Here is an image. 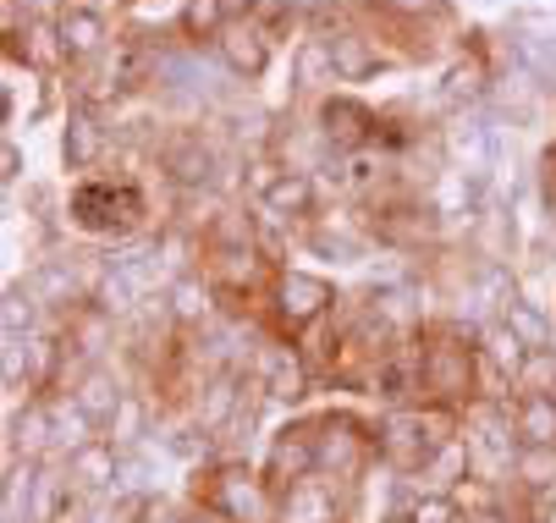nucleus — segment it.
Here are the masks:
<instances>
[{
  "label": "nucleus",
  "mask_w": 556,
  "mask_h": 523,
  "mask_svg": "<svg viewBox=\"0 0 556 523\" xmlns=\"http://www.w3.org/2000/svg\"><path fill=\"white\" fill-rule=\"evenodd\" d=\"M276 523H342V480L314 474L276 496Z\"/></svg>",
  "instance_id": "6e6552de"
},
{
  "label": "nucleus",
  "mask_w": 556,
  "mask_h": 523,
  "mask_svg": "<svg viewBox=\"0 0 556 523\" xmlns=\"http://www.w3.org/2000/svg\"><path fill=\"white\" fill-rule=\"evenodd\" d=\"M513 480L534 496L556 490V446H518L513 452Z\"/></svg>",
  "instance_id": "4be33fe9"
},
{
  "label": "nucleus",
  "mask_w": 556,
  "mask_h": 523,
  "mask_svg": "<svg viewBox=\"0 0 556 523\" xmlns=\"http://www.w3.org/2000/svg\"><path fill=\"white\" fill-rule=\"evenodd\" d=\"M326 44H331V66H337V78H342V84H364V78H375L380 55H375V44H369L364 34H331Z\"/></svg>",
  "instance_id": "6ab92c4d"
},
{
  "label": "nucleus",
  "mask_w": 556,
  "mask_h": 523,
  "mask_svg": "<svg viewBox=\"0 0 556 523\" xmlns=\"http://www.w3.org/2000/svg\"><path fill=\"white\" fill-rule=\"evenodd\" d=\"M55 446V408L50 403H23V413H12V458L23 452V463L45 458Z\"/></svg>",
  "instance_id": "4468645a"
},
{
  "label": "nucleus",
  "mask_w": 556,
  "mask_h": 523,
  "mask_svg": "<svg viewBox=\"0 0 556 523\" xmlns=\"http://www.w3.org/2000/svg\"><path fill=\"white\" fill-rule=\"evenodd\" d=\"M419 375H425V403L457 408L473 397V381H480V347L463 331L441 326L419 342Z\"/></svg>",
  "instance_id": "f03ea898"
},
{
  "label": "nucleus",
  "mask_w": 556,
  "mask_h": 523,
  "mask_svg": "<svg viewBox=\"0 0 556 523\" xmlns=\"http://www.w3.org/2000/svg\"><path fill=\"white\" fill-rule=\"evenodd\" d=\"M55 523H89V518H84V507H77V501H72V507H66V512H61Z\"/></svg>",
  "instance_id": "72a5a7b5"
},
{
  "label": "nucleus",
  "mask_w": 556,
  "mask_h": 523,
  "mask_svg": "<svg viewBox=\"0 0 556 523\" xmlns=\"http://www.w3.org/2000/svg\"><path fill=\"white\" fill-rule=\"evenodd\" d=\"M270 403H303L308 397V363L292 353V347H265V358H260V381H254Z\"/></svg>",
  "instance_id": "9d476101"
},
{
  "label": "nucleus",
  "mask_w": 556,
  "mask_h": 523,
  "mask_svg": "<svg viewBox=\"0 0 556 523\" xmlns=\"http://www.w3.org/2000/svg\"><path fill=\"white\" fill-rule=\"evenodd\" d=\"M414 523H468V512H463V501L452 496V490H425L419 501H408L403 507Z\"/></svg>",
  "instance_id": "a878e982"
},
{
  "label": "nucleus",
  "mask_w": 556,
  "mask_h": 523,
  "mask_svg": "<svg viewBox=\"0 0 556 523\" xmlns=\"http://www.w3.org/2000/svg\"><path fill=\"white\" fill-rule=\"evenodd\" d=\"M314 441H320V474L326 480H358V469L369 458H380V441L364 419L353 413H326V419H314Z\"/></svg>",
  "instance_id": "20e7f679"
},
{
  "label": "nucleus",
  "mask_w": 556,
  "mask_h": 523,
  "mask_svg": "<svg viewBox=\"0 0 556 523\" xmlns=\"http://www.w3.org/2000/svg\"><path fill=\"white\" fill-rule=\"evenodd\" d=\"M72 220L94 238H122L143 220V193L132 182H84L72 193Z\"/></svg>",
  "instance_id": "7ed1b4c3"
},
{
  "label": "nucleus",
  "mask_w": 556,
  "mask_h": 523,
  "mask_svg": "<svg viewBox=\"0 0 556 523\" xmlns=\"http://www.w3.org/2000/svg\"><path fill=\"white\" fill-rule=\"evenodd\" d=\"M320 474V441H314V419L308 424H287L276 441H270V452H265V485L281 496L303 480Z\"/></svg>",
  "instance_id": "0eeeda50"
},
{
  "label": "nucleus",
  "mask_w": 556,
  "mask_h": 523,
  "mask_svg": "<svg viewBox=\"0 0 556 523\" xmlns=\"http://www.w3.org/2000/svg\"><path fill=\"white\" fill-rule=\"evenodd\" d=\"M375 441H380V458L403 480H414V474H425L446 452V446L457 441V408H441V403L391 408L386 424L375 430Z\"/></svg>",
  "instance_id": "f257e3e1"
},
{
  "label": "nucleus",
  "mask_w": 556,
  "mask_h": 523,
  "mask_svg": "<svg viewBox=\"0 0 556 523\" xmlns=\"http://www.w3.org/2000/svg\"><path fill=\"white\" fill-rule=\"evenodd\" d=\"M270 297H276V304H270V309H276V326L292 331V336L308 331L314 320H326V309L337 304L331 281H326V276H308V270H281Z\"/></svg>",
  "instance_id": "423d86ee"
},
{
  "label": "nucleus",
  "mask_w": 556,
  "mask_h": 523,
  "mask_svg": "<svg viewBox=\"0 0 556 523\" xmlns=\"http://www.w3.org/2000/svg\"><path fill=\"white\" fill-rule=\"evenodd\" d=\"M220 61L237 72V78H265V66H270L265 28H260V23H226V34H220Z\"/></svg>",
  "instance_id": "ddd939ff"
},
{
  "label": "nucleus",
  "mask_w": 556,
  "mask_h": 523,
  "mask_svg": "<svg viewBox=\"0 0 556 523\" xmlns=\"http://www.w3.org/2000/svg\"><path fill=\"white\" fill-rule=\"evenodd\" d=\"M116 474H122V458H116V446H111L105 435H94V441L77 446V452H66V480H72V490H111Z\"/></svg>",
  "instance_id": "9b49d317"
},
{
  "label": "nucleus",
  "mask_w": 556,
  "mask_h": 523,
  "mask_svg": "<svg viewBox=\"0 0 556 523\" xmlns=\"http://www.w3.org/2000/svg\"><path fill=\"white\" fill-rule=\"evenodd\" d=\"M243 12L260 28H281V23H292V0H243Z\"/></svg>",
  "instance_id": "7c9ffc66"
},
{
  "label": "nucleus",
  "mask_w": 556,
  "mask_h": 523,
  "mask_svg": "<svg viewBox=\"0 0 556 523\" xmlns=\"http://www.w3.org/2000/svg\"><path fill=\"white\" fill-rule=\"evenodd\" d=\"M320 132H326L331 149H364L375 138V111L348 100V94H337V100L320 105Z\"/></svg>",
  "instance_id": "f8f14e48"
},
{
  "label": "nucleus",
  "mask_w": 556,
  "mask_h": 523,
  "mask_svg": "<svg viewBox=\"0 0 556 523\" xmlns=\"http://www.w3.org/2000/svg\"><path fill=\"white\" fill-rule=\"evenodd\" d=\"M480 353H491V358H496V369H502L507 381H518V369H523V358H529V347H523V342H518L502 320L485 331V347H480Z\"/></svg>",
  "instance_id": "bb28decb"
},
{
  "label": "nucleus",
  "mask_w": 556,
  "mask_h": 523,
  "mask_svg": "<svg viewBox=\"0 0 556 523\" xmlns=\"http://www.w3.org/2000/svg\"><path fill=\"white\" fill-rule=\"evenodd\" d=\"M166 171H172V182H182V188H210V182H215V155H210V143L182 138L172 155H166Z\"/></svg>",
  "instance_id": "aec40b11"
},
{
  "label": "nucleus",
  "mask_w": 556,
  "mask_h": 523,
  "mask_svg": "<svg viewBox=\"0 0 556 523\" xmlns=\"http://www.w3.org/2000/svg\"><path fill=\"white\" fill-rule=\"evenodd\" d=\"M66 403H72L77 413H84L94 430H111V424H116V413L127 408V392H122V381L111 375L105 363H94V369H84V375L72 381Z\"/></svg>",
  "instance_id": "1a4fd4ad"
},
{
  "label": "nucleus",
  "mask_w": 556,
  "mask_h": 523,
  "mask_svg": "<svg viewBox=\"0 0 556 523\" xmlns=\"http://www.w3.org/2000/svg\"><path fill=\"white\" fill-rule=\"evenodd\" d=\"M100 155H105V127L89 111H72L66 127H61V161H66V171H89Z\"/></svg>",
  "instance_id": "f3484780"
},
{
  "label": "nucleus",
  "mask_w": 556,
  "mask_h": 523,
  "mask_svg": "<svg viewBox=\"0 0 556 523\" xmlns=\"http://www.w3.org/2000/svg\"><path fill=\"white\" fill-rule=\"evenodd\" d=\"M182 34L188 39H220L226 34V0H188L182 7Z\"/></svg>",
  "instance_id": "393cba45"
},
{
  "label": "nucleus",
  "mask_w": 556,
  "mask_h": 523,
  "mask_svg": "<svg viewBox=\"0 0 556 523\" xmlns=\"http://www.w3.org/2000/svg\"><path fill=\"white\" fill-rule=\"evenodd\" d=\"M502 326H507L529 353L551 347V320L540 315V304H529V297H507V304H502Z\"/></svg>",
  "instance_id": "412c9836"
},
{
  "label": "nucleus",
  "mask_w": 556,
  "mask_h": 523,
  "mask_svg": "<svg viewBox=\"0 0 556 523\" xmlns=\"http://www.w3.org/2000/svg\"><path fill=\"white\" fill-rule=\"evenodd\" d=\"M513 430H518V446H556V397L518 392V403H513Z\"/></svg>",
  "instance_id": "a211bd4d"
},
{
  "label": "nucleus",
  "mask_w": 556,
  "mask_h": 523,
  "mask_svg": "<svg viewBox=\"0 0 556 523\" xmlns=\"http://www.w3.org/2000/svg\"><path fill=\"white\" fill-rule=\"evenodd\" d=\"M485 89V66L480 61H457L452 72H446V100H473V94H480Z\"/></svg>",
  "instance_id": "c85d7f7f"
},
{
  "label": "nucleus",
  "mask_w": 556,
  "mask_h": 523,
  "mask_svg": "<svg viewBox=\"0 0 556 523\" xmlns=\"http://www.w3.org/2000/svg\"><path fill=\"white\" fill-rule=\"evenodd\" d=\"M386 523H414V518H408V512H396V518H386Z\"/></svg>",
  "instance_id": "c9c22d12"
},
{
  "label": "nucleus",
  "mask_w": 556,
  "mask_h": 523,
  "mask_svg": "<svg viewBox=\"0 0 556 523\" xmlns=\"http://www.w3.org/2000/svg\"><path fill=\"white\" fill-rule=\"evenodd\" d=\"M55 39H61V55L66 61H89L105 44V17L89 12V7H66L55 17Z\"/></svg>",
  "instance_id": "dca6fc26"
},
{
  "label": "nucleus",
  "mask_w": 556,
  "mask_h": 523,
  "mask_svg": "<svg viewBox=\"0 0 556 523\" xmlns=\"http://www.w3.org/2000/svg\"><path fill=\"white\" fill-rule=\"evenodd\" d=\"M210 507L226 518V523H276V490L265 485V480H254L249 469H237V463H226V469H215L210 474Z\"/></svg>",
  "instance_id": "39448f33"
},
{
  "label": "nucleus",
  "mask_w": 556,
  "mask_h": 523,
  "mask_svg": "<svg viewBox=\"0 0 556 523\" xmlns=\"http://www.w3.org/2000/svg\"><path fill=\"white\" fill-rule=\"evenodd\" d=\"M34 315H39V297L23 292V286H12L7 292V336H28L34 331Z\"/></svg>",
  "instance_id": "c756f323"
},
{
  "label": "nucleus",
  "mask_w": 556,
  "mask_h": 523,
  "mask_svg": "<svg viewBox=\"0 0 556 523\" xmlns=\"http://www.w3.org/2000/svg\"><path fill=\"white\" fill-rule=\"evenodd\" d=\"M468 523H507V518H502V512H491V507H485V512H468Z\"/></svg>",
  "instance_id": "f704fd0d"
},
{
  "label": "nucleus",
  "mask_w": 556,
  "mask_h": 523,
  "mask_svg": "<svg viewBox=\"0 0 556 523\" xmlns=\"http://www.w3.org/2000/svg\"><path fill=\"white\" fill-rule=\"evenodd\" d=\"M331 0H292V17H326Z\"/></svg>",
  "instance_id": "473e14b6"
},
{
  "label": "nucleus",
  "mask_w": 556,
  "mask_h": 523,
  "mask_svg": "<svg viewBox=\"0 0 556 523\" xmlns=\"http://www.w3.org/2000/svg\"><path fill=\"white\" fill-rule=\"evenodd\" d=\"M166 309H172L177 326H199V320H210V286H199L193 276H182V281L166 292Z\"/></svg>",
  "instance_id": "b1692460"
},
{
  "label": "nucleus",
  "mask_w": 556,
  "mask_h": 523,
  "mask_svg": "<svg viewBox=\"0 0 556 523\" xmlns=\"http://www.w3.org/2000/svg\"><path fill=\"white\" fill-rule=\"evenodd\" d=\"M237 403H243V381L231 375V369H220V375L199 392V408H193V419H199V430L204 435H220V430H231V419H237Z\"/></svg>",
  "instance_id": "2eb2a0df"
},
{
  "label": "nucleus",
  "mask_w": 556,
  "mask_h": 523,
  "mask_svg": "<svg viewBox=\"0 0 556 523\" xmlns=\"http://www.w3.org/2000/svg\"><path fill=\"white\" fill-rule=\"evenodd\" d=\"M513 386H518V392H540V397H556V347H540V353H529Z\"/></svg>",
  "instance_id": "cd10ccee"
},
{
  "label": "nucleus",
  "mask_w": 556,
  "mask_h": 523,
  "mask_svg": "<svg viewBox=\"0 0 556 523\" xmlns=\"http://www.w3.org/2000/svg\"><path fill=\"white\" fill-rule=\"evenodd\" d=\"M380 7L408 12V17H441V12H446V0H380Z\"/></svg>",
  "instance_id": "2f4dec72"
},
{
  "label": "nucleus",
  "mask_w": 556,
  "mask_h": 523,
  "mask_svg": "<svg viewBox=\"0 0 556 523\" xmlns=\"http://www.w3.org/2000/svg\"><path fill=\"white\" fill-rule=\"evenodd\" d=\"M265 204H270L276 215H287V220H303V215L314 209V182H308L303 171H281V177L265 188Z\"/></svg>",
  "instance_id": "5701e85b"
}]
</instances>
